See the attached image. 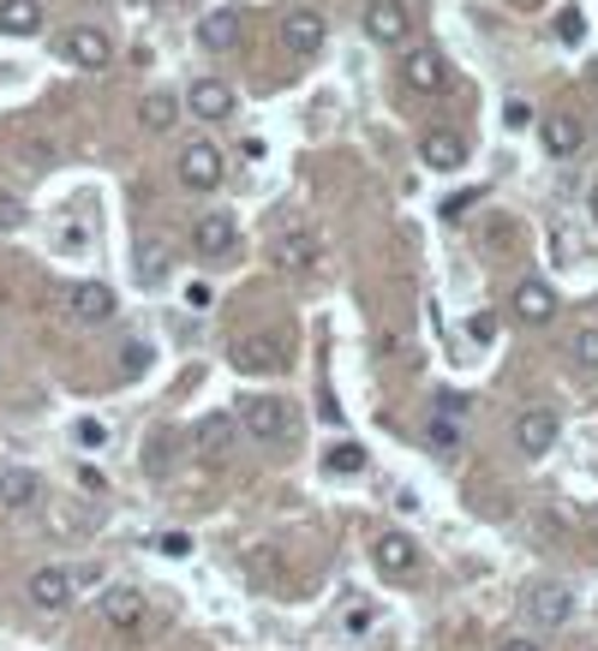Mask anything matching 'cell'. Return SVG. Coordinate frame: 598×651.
Wrapping results in <instances>:
<instances>
[{"label":"cell","instance_id":"obj_1","mask_svg":"<svg viewBox=\"0 0 598 651\" xmlns=\"http://www.w3.org/2000/svg\"><path fill=\"white\" fill-rule=\"evenodd\" d=\"M270 263L282 275H305V270H317V233L305 228V221L287 216L282 228L270 233Z\"/></svg>","mask_w":598,"mask_h":651},{"label":"cell","instance_id":"obj_2","mask_svg":"<svg viewBox=\"0 0 598 651\" xmlns=\"http://www.w3.org/2000/svg\"><path fill=\"white\" fill-rule=\"evenodd\" d=\"M240 431L258 437V442H275L294 431V407L282 401V395H252V401L240 407Z\"/></svg>","mask_w":598,"mask_h":651},{"label":"cell","instance_id":"obj_3","mask_svg":"<svg viewBox=\"0 0 598 651\" xmlns=\"http://www.w3.org/2000/svg\"><path fill=\"white\" fill-rule=\"evenodd\" d=\"M568 616H575V591L563 580H533L527 586V621L533 628H568Z\"/></svg>","mask_w":598,"mask_h":651},{"label":"cell","instance_id":"obj_4","mask_svg":"<svg viewBox=\"0 0 598 651\" xmlns=\"http://www.w3.org/2000/svg\"><path fill=\"white\" fill-rule=\"evenodd\" d=\"M61 61H72L78 72H102L114 61V42H108V31H96V24H72L61 36Z\"/></svg>","mask_w":598,"mask_h":651},{"label":"cell","instance_id":"obj_5","mask_svg":"<svg viewBox=\"0 0 598 651\" xmlns=\"http://www.w3.org/2000/svg\"><path fill=\"white\" fill-rule=\"evenodd\" d=\"M557 437H563V419L550 407H527L515 419V449L527 454V461H538V454H550L557 449Z\"/></svg>","mask_w":598,"mask_h":651},{"label":"cell","instance_id":"obj_6","mask_svg":"<svg viewBox=\"0 0 598 651\" xmlns=\"http://www.w3.org/2000/svg\"><path fill=\"white\" fill-rule=\"evenodd\" d=\"M359 24H366L371 42H384V49H396V42H407V0H366V12H359Z\"/></svg>","mask_w":598,"mask_h":651},{"label":"cell","instance_id":"obj_7","mask_svg":"<svg viewBox=\"0 0 598 651\" xmlns=\"http://www.w3.org/2000/svg\"><path fill=\"white\" fill-rule=\"evenodd\" d=\"M198 42L210 54H228V49H240L245 42V19H240V7H210L198 19Z\"/></svg>","mask_w":598,"mask_h":651},{"label":"cell","instance_id":"obj_8","mask_svg":"<svg viewBox=\"0 0 598 651\" xmlns=\"http://www.w3.org/2000/svg\"><path fill=\"white\" fill-rule=\"evenodd\" d=\"M180 186L186 191H216L222 186V150H216V144H186L180 150Z\"/></svg>","mask_w":598,"mask_h":651},{"label":"cell","instance_id":"obj_9","mask_svg":"<svg viewBox=\"0 0 598 651\" xmlns=\"http://www.w3.org/2000/svg\"><path fill=\"white\" fill-rule=\"evenodd\" d=\"M324 36H329V24H324V12H317V7H294L282 19L287 54H317V49H324Z\"/></svg>","mask_w":598,"mask_h":651},{"label":"cell","instance_id":"obj_10","mask_svg":"<svg viewBox=\"0 0 598 651\" xmlns=\"http://www.w3.org/2000/svg\"><path fill=\"white\" fill-rule=\"evenodd\" d=\"M96 616L108 621V628H138L144 616H150V603H144V591L138 586H114V591H102V603H96Z\"/></svg>","mask_w":598,"mask_h":651},{"label":"cell","instance_id":"obj_11","mask_svg":"<svg viewBox=\"0 0 598 651\" xmlns=\"http://www.w3.org/2000/svg\"><path fill=\"white\" fill-rule=\"evenodd\" d=\"M371 561L389 574V580H407V574H413V561H419V550H413V538H407V532H377V538H371Z\"/></svg>","mask_w":598,"mask_h":651},{"label":"cell","instance_id":"obj_12","mask_svg":"<svg viewBox=\"0 0 598 651\" xmlns=\"http://www.w3.org/2000/svg\"><path fill=\"white\" fill-rule=\"evenodd\" d=\"M66 311L78 323H108L114 317V287L108 281H78V287H66Z\"/></svg>","mask_w":598,"mask_h":651},{"label":"cell","instance_id":"obj_13","mask_svg":"<svg viewBox=\"0 0 598 651\" xmlns=\"http://www.w3.org/2000/svg\"><path fill=\"white\" fill-rule=\"evenodd\" d=\"M186 108H192L203 126H216V120H228V114H233V91L222 78H198L192 91H186Z\"/></svg>","mask_w":598,"mask_h":651},{"label":"cell","instance_id":"obj_14","mask_svg":"<svg viewBox=\"0 0 598 651\" xmlns=\"http://www.w3.org/2000/svg\"><path fill=\"white\" fill-rule=\"evenodd\" d=\"M192 245H198L203 263H216V258H228V251L240 245V228H233L228 216H203L198 228H192Z\"/></svg>","mask_w":598,"mask_h":651},{"label":"cell","instance_id":"obj_15","mask_svg":"<svg viewBox=\"0 0 598 651\" xmlns=\"http://www.w3.org/2000/svg\"><path fill=\"white\" fill-rule=\"evenodd\" d=\"M545 150L557 161H575L580 150H587V126H580L575 114H550L545 120Z\"/></svg>","mask_w":598,"mask_h":651},{"label":"cell","instance_id":"obj_16","mask_svg":"<svg viewBox=\"0 0 598 651\" xmlns=\"http://www.w3.org/2000/svg\"><path fill=\"white\" fill-rule=\"evenodd\" d=\"M515 317L521 323H550L557 317V293H550V281H538V275H527L515 287Z\"/></svg>","mask_w":598,"mask_h":651},{"label":"cell","instance_id":"obj_17","mask_svg":"<svg viewBox=\"0 0 598 651\" xmlns=\"http://www.w3.org/2000/svg\"><path fill=\"white\" fill-rule=\"evenodd\" d=\"M233 437H240V412H210V419L198 424V454L203 461H222L233 449Z\"/></svg>","mask_w":598,"mask_h":651},{"label":"cell","instance_id":"obj_18","mask_svg":"<svg viewBox=\"0 0 598 651\" xmlns=\"http://www.w3.org/2000/svg\"><path fill=\"white\" fill-rule=\"evenodd\" d=\"M72 591H78V586H72L66 568H36L31 574V603H36V610H66Z\"/></svg>","mask_w":598,"mask_h":651},{"label":"cell","instance_id":"obj_19","mask_svg":"<svg viewBox=\"0 0 598 651\" xmlns=\"http://www.w3.org/2000/svg\"><path fill=\"white\" fill-rule=\"evenodd\" d=\"M419 156H426V168H437V174H455L466 161V138H461V132H426Z\"/></svg>","mask_w":598,"mask_h":651},{"label":"cell","instance_id":"obj_20","mask_svg":"<svg viewBox=\"0 0 598 651\" xmlns=\"http://www.w3.org/2000/svg\"><path fill=\"white\" fill-rule=\"evenodd\" d=\"M443 84H449V72H443V61H437L431 49L407 54V91H419V96H443Z\"/></svg>","mask_w":598,"mask_h":651},{"label":"cell","instance_id":"obj_21","mask_svg":"<svg viewBox=\"0 0 598 651\" xmlns=\"http://www.w3.org/2000/svg\"><path fill=\"white\" fill-rule=\"evenodd\" d=\"M0 31L7 36H36L42 31V0H0Z\"/></svg>","mask_w":598,"mask_h":651},{"label":"cell","instance_id":"obj_22","mask_svg":"<svg viewBox=\"0 0 598 651\" xmlns=\"http://www.w3.org/2000/svg\"><path fill=\"white\" fill-rule=\"evenodd\" d=\"M42 496V479H36V472H7V479H0V508H12V514H19V508H31V502Z\"/></svg>","mask_w":598,"mask_h":651},{"label":"cell","instance_id":"obj_23","mask_svg":"<svg viewBox=\"0 0 598 651\" xmlns=\"http://www.w3.org/2000/svg\"><path fill=\"white\" fill-rule=\"evenodd\" d=\"M233 365H240V371H275L282 353H275L264 335H245V342H233Z\"/></svg>","mask_w":598,"mask_h":651},{"label":"cell","instance_id":"obj_24","mask_svg":"<svg viewBox=\"0 0 598 651\" xmlns=\"http://www.w3.org/2000/svg\"><path fill=\"white\" fill-rule=\"evenodd\" d=\"M174 120H180V102L174 96H144L138 102V126L144 132H174Z\"/></svg>","mask_w":598,"mask_h":651},{"label":"cell","instance_id":"obj_25","mask_svg":"<svg viewBox=\"0 0 598 651\" xmlns=\"http://www.w3.org/2000/svg\"><path fill=\"white\" fill-rule=\"evenodd\" d=\"M174 461H180V437H174V431H156L150 442H144V466H150L156 479H162Z\"/></svg>","mask_w":598,"mask_h":651},{"label":"cell","instance_id":"obj_26","mask_svg":"<svg viewBox=\"0 0 598 651\" xmlns=\"http://www.w3.org/2000/svg\"><path fill=\"white\" fill-rule=\"evenodd\" d=\"M138 281H150V287H156V281H168V245L162 240H144L138 245Z\"/></svg>","mask_w":598,"mask_h":651},{"label":"cell","instance_id":"obj_27","mask_svg":"<svg viewBox=\"0 0 598 651\" xmlns=\"http://www.w3.org/2000/svg\"><path fill=\"white\" fill-rule=\"evenodd\" d=\"M426 442H431V449H437V454L461 449V424H455V419H449V412H437V419L426 424Z\"/></svg>","mask_w":598,"mask_h":651},{"label":"cell","instance_id":"obj_28","mask_svg":"<svg viewBox=\"0 0 598 651\" xmlns=\"http://www.w3.org/2000/svg\"><path fill=\"white\" fill-rule=\"evenodd\" d=\"M568 359H575L580 371H598V329H580L575 342H568Z\"/></svg>","mask_w":598,"mask_h":651},{"label":"cell","instance_id":"obj_29","mask_svg":"<svg viewBox=\"0 0 598 651\" xmlns=\"http://www.w3.org/2000/svg\"><path fill=\"white\" fill-rule=\"evenodd\" d=\"M329 472H366V449H359V442H335V449H329Z\"/></svg>","mask_w":598,"mask_h":651},{"label":"cell","instance_id":"obj_30","mask_svg":"<svg viewBox=\"0 0 598 651\" xmlns=\"http://www.w3.org/2000/svg\"><path fill=\"white\" fill-rule=\"evenodd\" d=\"M72 437H78V449H108V424H102V419H78V424H72Z\"/></svg>","mask_w":598,"mask_h":651},{"label":"cell","instance_id":"obj_31","mask_svg":"<svg viewBox=\"0 0 598 651\" xmlns=\"http://www.w3.org/2000/svg\"><path fill=\"white\" fill-rule=\"evenodd\" d=\"M120 371L126 377H144V371H150V347H126L120 353Z\"/></svg>","mask_w":598,"mask_h":651},{"label":"cell","instance_id":"obj_32","mask_svg":"<svg viewBox=\"0 0 598 651\" xmlns=\"http://www.w3.org/2000/svg\"><path fill=\"white\" fill-rule=\"evenodd\" d=\"M479 198H485V191H455V198H443V216L455 221V216H466V210H473Z\"/></svg>","mask_w":598,"mask_h":651},{"label":"cell","instance_id":"obj_33","mask_svg":"<svg viewBox=\"0 0 598 651\" xmlns=\"http://www.w3.org/2000/svg\"><path fill=\"white\" fill-rule=\"evenodd\" d=\"M466 335H473V342H491V335H497V317H491V311H479V317L466 323Z\"/></svg>","mask_w":598,"mask_h":651},{"label":"cell","instance_id":"obj_34","mask_svg":"<svg viewBox=\"0 0 598 651\" xmlns=\"http://www.w3.org/2000/svg\"><path fill=\"white\" fill-rule=\"evenodd\" d=\"M19 221H24L19 198H12V191H0V228H19Z\"/></svg>","mask_w":598,"mask_h":651},{"label":"cell","instance_id":"obj_35","mask_svg":"<svg viewBox=\"0 0 598 651\" xmlns=\"http://www.w3.org/2000/svg\"><path fill=\"white\" fill-rule=\"evenodd\" d=\"M527 120H533V108H527V102H508V108H503V126H508V132H521Z\"/></svg>","mask_w":598,"mask_h":651},{"label":"cell","instance_id":"obj_36","mask_svg":"<svg viewBox=\"0 0 598 651\" xmlns=\"http://www.w3.org/2000/svg\"><path fill=\"white\" fill-rule=\"evenodd\" d=\"M78 491H84V496H102V491H108V479H102V472H91V466H84V472H78Z\"/></svg>","mask_w":598,"mask_h":651},{"label":"cell","instance_id":"obj_37","mask_svg":"<svg viewBox=\"0 0 598 651\" xmlns=\"http://www.w3.org/2000/svg\"><path fill=\"white\" fill-rule=\"evenodd\" d=\"M437 412H449V419H466V395H437Z\"/></svg>","mask_w":598,"mask_h":651},{"label":"cell","instance_id":"obj_38","mask_svg":"<svg viewBox=\"0 0 598 651\" xmlns=\"http://www.w3.org/2000/svg\"><path fill=\"white\" fill-rule=\"evenodd\" d=\"M210 300H216V293H210V281H192V287H186V305H198V311H203Z\"/></svg>","mask_w":598,"mask_h":651},{"label":"cell","instance_id":"obj_39","mask_svg":"<svg viewBox=\"0 0 598 651\" xmlns=\"http://www.w3.org/2000/svg\"><path fill=\"white\" fill-rule=\"evenodd\" d=\"M557 31H563V42H580V31H587V24H580V12H563Z\"/></svg>","mask_w":598,"mask_h":651},{"label":"cell","instance_id":"obj_40","mask_svg":"<svg viewBox=\"0 0 598 651\" xmlns=\"http://www.w3.org/2000/svg\"><path fill=\"white\" fill-rule=\"evenodd\" d=\"M162 550H168V556H186V550H192V538H186V532H168Z\"/></svg>","mask_w":598,"mask_h":651},{"label":"cell","instance_id":"obj_41","mask_svg":"<svg viewBox=\"0 0 598 651\" xmlns=\"http://www.w3.org/2000/svg\"><path fill=\"white\" fill-rule=\"evenodd\" d=\"M371 628V610H347V633H366Z\"/></svg>","mask_w":598,"mask_h":651},{"label":"cell","instance_id":"obj_42","mask_svg":"<svg viewBox=\"0 0 598 651\" xmlns=\"http://www.w3.org/2000/svg\"><path fill=\"white\" fill-rule=\"evenodd\" d=\"M497 651H538V640H503Z\"/></svg>","mask_w":598,"mask_h":651},{"label":"cell","instance_id":"obj_43","mask_svg":"<svg viewBox=\"0 0 598 651\" xmlns=\"http://www.w3.org/2000/svg\"><path fill=\"white\" fill-rule=\"evenodd\" d=\"M587 210H592V221H598V191H592V198H587Z\"/></svg>","mask_w":598,"mask_h":651},{"label":"cell","instance_id":"obj_44","mask_svg":"<svg viewBox=\"0 0 598 651\" xmlns=\"http://www.w3.org/2000/svg\"><path fill=\"white\" fill-rule=\"evenodd\" d=\"M133 7H156V0H133Z\"/></svg>","mask_w":598,"mask_h":651}]
</instances>
